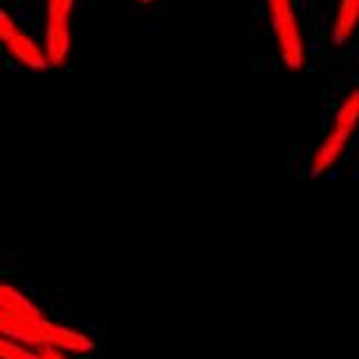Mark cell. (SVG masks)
I'll use <instances>...</instances> for the list:
<instances>
[{
  "mask_svg": "<svg viewBox=\"0 0 359 359\" xmlns=\"http://www.w3.org/2000/svg\"><path fill=\"white\" fill-rule=\"evenodd\" d=\"M359 135V81L353 83L337 99V104L325 123L321 140L308 155V175H330L351 153Z\"/></svg>",
  "mask_w": 359,
  "mask_h": 359,
  "instance_id": "obj_2",
  "label": "cell"
},
{
  "mask_svg": "<svg viewBox=\"0 0 359 359\" xmlns=\"http://www.w3.org/2000/svg\"><path fill=\"white\" fill-rule=\"evenodd\" d=\"M0 303H3V317H0L3 337H11L32 348H59L63 353H90L95 348V341L88 334L50 321L36 303L14 285H0Z\"/></svg>",
  "mask_w": 359,
  "mask_h": 359,
  "instance_id": "obj_1",
  "label": "cell"
},
{
  "mask_svg": "<svg viewBox=\"0 0 359 359\" xmlns=\"http://www.w3.org/2000/svg\"><path fill=\"white\" fill-rule=\"evenodd\" d=\"M0 41H3V50L9 56V61L20 70L36 74L52 70L43 39L27 29L5 7L0 9Z\"/></svg>",
  "mask_w": 359,
  "mask_h": 359,
  "instance_id": "obj_5",
  "label": "cell"
},
{
  "mask_svg": "<svg viewBox=\"0 0 359 359\" xmlns=\"http://www.w3.org/2000/svg\"><path fill=\"white\" fill-rule=\"evenodd\" d=\"M133 5H137V7H153L157 0H130Z\"/></svg>",
  "mask_w": 359,
  "mask_h": 359,
  "instance_id": "obj_9",
  "label": "cell"
},
{
  "mask_svg": "<svg viewBox=\"0 0 359 359\" xmlns=\"http://www.w3.org/2000/svg\"><path fill=\"white\" fill-rule=\"evenodd\" d=\"M76 9L79 0H41L39 36L43 39L52 70H61L70 61L74 45Z\"/></svg>",
  "mask_w": 359,
  "mask_h": 359,
  "instance_id": "obj_4",
  "label": "cell"
},
{
  "mask_svg": "<svg viewBox=\"0 0 359 359\" xmlns=\"http://www.w3.org/2000/svg\"><path fill=\"white\" fill-rule=\"evenodd\" d=\"M0 351H3V359H45L39 348L25 346L16 339H11V337H3Z\"/></svg>",
  "mask_w": 359,
  "mask_h": 359,
  "instance_id": "obj_7",
  "label": "cell"
},
{
  "mask_svg": "<svg viewBox=\"0 0 359 359\" xmlns=\"http://www.w3.org/2000/svg\"><path fill=\"white\" fill-rule=\"evenodd\" d=\"M357 34H359V0H334L330 25H328L330 45L341 50L355 41Z\"/></svg>",
  "mask_w": 359,
  "mask_h": 359,
  "instance_id": "obj_6",
  "label": "cell"
},
{
  "mask_svg": "<svg viewBox=\"0 0 359 359\" xmlns=\"http://www.w3.org/2000/svg\"><path fill=\"white\" fill-rule=\"evenodd\" d=\"M265 22L272 52L287 72H301L308 65V39L297 0H263Z\"/></svg>",
  "mask_w": 359,
  "mask_h": 359,
  "instance_id": "obj_3",
  "label": "cell"
},
{
  "mask_svg": "<svg viewBox=\"0 0 359 359\" xmlns=\"http://www.w3.org/2000/svg\"><path fill=\"white\" fill-rule=\"evenodd\" d=\"M39 351L43 353L45 359H67L63 355V351H59V348H39Z\"/></svg>",
  "mask_w": 359,
  "mask_h": 359,
  "instance_id": "obj_8",
  "label": "cell"
}]
</instances>
